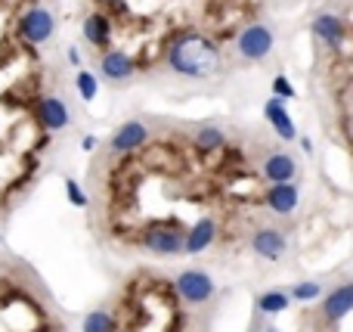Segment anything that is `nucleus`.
Masks as SVG:
<instances>
[{
	"label": "nucleus",
	"instance_id": "nucleus-12",
	"mask_svg": "<svg viewBox=\"0 0 353 332\" xmlns=\"http://www.w3.org/2000/svg\"><path fill=\"white\" fill-rule=\"evenodd\" d=\"M313 35L335 50V47H341V41H344V22L338 16H329V12H325V16H319L316 22H313Z\"/></svg>",
	"mask_w": 353,
	"mask_h": 332
},
{
	"label": "nucleus",
	"instance_id": "nucleus-13",
	"mask_svg": "<svg viewBox=\"0 0 353 332\" xmlns=\"http://www.w3.org/2000/svg\"><path fill=\"white\" fill-rule=\"evenodd\" d=\"M84 37L93 47H105L112 37V22L103 16V12H93V16L84 19Z\"/></svg>",
	"mask_w": 353,
	"mask_h": 332
},
{
	"label": "nucleus",
	"instance_id": "nucleus-22",
	"mask_svg": "<svg viewBox=\"0 0 353 332\" xmlns=\"http://www.w3.org/2000/svg\"><path fill=\"white\" fill-rule=\"evenodd\" d=\"M65 186H68V196H72V202H74V205H87V196L78 190V184H74V180H68Z\"/></svg>",
	"mask_w": 353,
	"mask_h": 332
},
{
	"label": "nucleus",
	"instance_id": "nucleus-17",
	"mask_svg": "<svg viewBox=\"0 0 353 332\" xmlns=\"http://www.w3.org/2000/svg\"><path fill=\"white\" fill-rule=\"evenodd\" d=\"M319 283H298L292 292V298H298V302H313V298H319Z\"/></svg>",
	"mask_w": 353,
	"mask_h": 332
},
{
	"label": "nucleus",
	"instance_id": "nucleus-8",
	"mask_svg": "<svg viewBox=\"0 0 353 332\" xmlns=\"http://www.w3.org/2000/svg\"><path fill=\"white\" fill-rule=\"evenodd\" d=\"M263 205L276 215H292L298 208V186L294 184H273L263 193Z\"/></svg>",
	"mask_w": 353,
	"mask_h": 332
},
{
	"label": "nucleus",
	"instance_id": "nucleus-18",
	"mask_svg": "<svg viewBox=\"0 0 353 332\" xmlns=\"http://www.w3.org/2000/svg\"><path fill=\"white\" fill-rule=\"evenodd\" d=\"M78 93H81L84 99H93V97H97V78H93L90 72H81V75H78Z\"/></svg>",
	"mask_w": 353,
	"mask_h": 332
},
{
	"label": "nucleus",
	"instance_id": "nucleus-20",
	"mask_svg": "<svg viewBox=\"0 0 353 332\" xmlns=\"http://www.w3.org/2000/svg\"><path fill=\"white\" fill-rule=\"evenodd\" d=\"M263 115H267L270 121L276 124V121H279V118H285V115H288V112H285V103L273 97V99H270V103H267V109H263Z\"/></svg>",
	"mask_w": 353,
	"mask_h": 332
},
{
	"label": "nucleus",
	"instance_id": "nucleus-4",
	"mask_svg": "<svg viewBox=\"0 0 353 332\" xmlns=\"http://www.w3.org/2000/svg\"><path fill=\"white\" fill-rule=\"evenodd\" d=\"M19 35H22L28 43L50 41V35H53V16H50L43 6H34V10H28L22 16V22H19Z\"/></svg>",
	"mask_w": 353,
	"mask_h": 332
},
{
	"label": "nucleus",
	"instance_id": "nucleus-21",
	"mask_svg": "<svg viewBox=\"0 0 353 332\" xmlns=\"http://www.w3.org/2000/svg\"><path fill=\"white\" fill-rule=\"evenodd\" d=\"M276 134L282 137V140H294V137H298V130H294V121L292 118H279V121H276Z\"/></svg>",
	"mask_w": 353,
	"mask_h": 332
},
{
	"label": "nucleus",
	"instance_id": "nucleus-6",
	"mask_svg": "<svg viewBox=\"0 0 353 332\" xmlns=\"http://www.w3.org/2000/svg\"><path fill=\"white\" fill-rule=\"evenodd\" d=\"M294 177H298V162L292 155L288 153L267 155V162H263V180H270V184H292Z\"/></svg>",
	"mask_w": 353,
	"mask_h": 332
},
{
	"label": "nucleus",
	"instance_id": "nucleus-24",
	"mask_svg": "<svg viewBox=\"0 0 353 332\" xmlns=\"http://www.w3.org/2000/svg\"><path fill=\"white\" fill-rule=\"evenodd\" d=\"M81 146H84V149H93V146H97V140H93V137H84V143H81Z\"/></svg>",
	"mask_w": 353,
	"mask_h": 332
},
{
	"label": "nucleus",
	"instance_id": "nucleus-7",
	"mask_svg": "<svg viewBox=\"0 0 353 332\" xmlns=\"http://www.w3.org/2000/svg\"><path fill=\"white\" fill-rule=\"evenodd\" d=\"M37 121L47 130H62L68 128V106L59 97H43L37 103Z\"/></svg>",
	"mask_w": 353,
	"mask_h": 332
},
{
	"label": "nucleus",
	"instance_id": "nucleus-23",
	"mask_svg": "<svg viewBox=\"0 0 353 332\" xmlns=\"http://www.w3.org/2000/svg\"><path fill=\"white\" fill-rule=\"evenodd\" d=\"M68 59H72L74 66H78V62H81V53H78V50H68Z\"/></svg>",
	"mask_w": 353,
	"mask_h": 332
},
{
	"label": "nucleus",
	"instance_id": "nucleus-9",
	"mask_svg": "<svg viewBox=\"0 0 353 332\" xmlns=\"http://www.w3.org/2000/svg\"><path fill=\"white\" fill-rule=\"evenodd\" d=\"M251 248H254L261 258L276 261V258H282V252H285V236L273 227H261L254 236H251Z\"/></svg>",
	"mask_w": 353,
	"mask_h": 332
},
{
	"label": "nucleus",
	"instance_id": "nucleus-11",
	"mask_svg": "<svg viewBox=\"0 0 353 332\" xmlns=\"http://www.w3.org/2000/svg\"><path fill=\"white\" fill-rule=\"evenodd\" d=\"M99 68H103V75L109 81H128L134 75V59L128 53H121V50H109L99 59Z\"/></svg>",
	"mask_w": 353,
	"mask_h": 332
},
{
	"label": "nucleus",
	"instance_id": "nucleus-10",
	"mask_svg": "<svg viewBox=\"0 0 353 332\" xmlns=\"http://www.w3.org/2000/svg\"><path fill=\"white\" fill-rule=\"evenodd\" d=\"M353 311V283H344L338 286L335 292H329V298L323 302V314L329 323H338L344 314Z\"/></svg>",
	"mask_w": 353,
	"mask_h": 332
},
{
	"label": "nucleus",
	"instance_id": "nucleus-14",
	"mask_svg": "<svg viewBox=\"0 0 353 332\" xmlns=\"http://www.w3.org/2000/svg\"><path fill=\"white\" fill-rule=\"evenodd\" d=\"M195 146H199V153H217V149L223 146V130L220 128H201L199 137H195Z\"/></svg>",
	"mask_w": 353,
	"mask_h": 332
},
{
	"label": "nucleus",
	"instance_id": "nucleus-15",
	"mask_svg": "<svg viewBox=\"0 0 353 332\" xmlns=\"http://www.w3.org/2000/svg\"><path fill=\"white\" fill-rule=\"evenodd\" d=\"M288 302H292V298H288L285 292H267V295L257 298V308H261L263 314H279V311L288 308Z\"/></svg>",
	"mask_w": 353,
	"mask_h": 332
},
{
	"label": "nucleus",
	"instance_id": "nucleus-3",
	"mask_svg": "<svg viewBox=\"0 0 353 332\" xmlns=\"http://www.w3.org/2000/svg\"><path fill=\"white\" fill-rule=\"evenodd\" d=\"M236 47H239L242 59H263V56L273 50V31H270L267 25H248V28L239 35Z\"/></svg>",
	"mask_w": 353,
	"mask_h": 332
},
{
	"label": "nucleus",
	"instance_id": "nucleus-19",
	"mask_svg": "<svg viewBox=\"0 0 353 332\" xmlns=\"http://www.w3.org/2000/svg\"><path fill=\"white\" fill-rule=\"evenodd\" d=\"M273 90H276V99H282V97L292 99L294 97V87H292V81H288L285 75H276L273 78Z\"/></svg>",
	"mask_w": 353,
	"mask_h": 332
},
{
	"label": "nucleus",
	"instance_id": "nucleus-2",
	"mask_svg": "<svg viewBox=\"0 0 353 332\" xmlns=\"http://www.w3.org/2000/svg\"><path fill=\"white\" fill-rule=\"evenodd\" d=\"M176 295H180L183 304H189V308H199V304L211 302L214 298V280L208 277L205 271H183L176 273V283H174Z\"/></svg>",
	"mask_w": 353,
	"mask_h": 332
},
{
	"label": "nucleus",
	"instance_id": "nucleus-16",
	"mask_svg": "<svg viewBox=\"0 0 353 332\" xmlns=\"http://www.w3.org/2000/svg\"><path fill=\"white\" fill-rule=\"evenodd\" d=\"M84 332H112V314L109 311H93V314H87Z\"/></svg>",
	"mask_w": 353,
	"mask_h": 332
},
{
	"label": "nucleus",
	"instance_id": "nucleus-1",
	"mask_svg": "<svg viewBox=\"0 0 353 332\" xmlns=\"http://www.w3.org/2000/svg\"><path fill=\"white\" fill-rule=\"evenodd\" d=\"M168 62H171V68L176 75H186V78H211V75L220 72V50L214 47L208 37L189 31V35H183L171 47Z\"/></svg>",
	"mask_w": 353,
	"mask_h": 332
},
{
	"label": "nucleus",
	"instance_id": "nucleus-5",
	"mask_svg": "<svg viewBox=\"0 0 353 332\" xmlns=\"http://www.w3.org/2000/svg\"><path fill=\"white\" fill-rule=\"evenodd\" d=\"M146 137H149L146 124H143V121H128V124H121V128H118L115 137H112L109 149H112V153H118V155L137 153V149L146 143Z\"/></svg>",
	"mask_w": 353,
	"mask_h": 332
}]
</instances>
